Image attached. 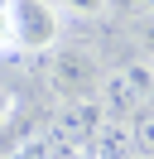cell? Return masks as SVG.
<instances>
[{
    "instance_id": "cell-7",
    "label": "cell",
    "mask_w": 154,
    "mask_h": 159,
    "mask_svg": "<svg viewBox=\"0 0 154 159\" xmlns=\"http://www.w3.org/2000/svg\"><path fill=\"white\" fill-rule=\"evenodd\" d=\"M10 116H15V92H10L5 82H0V125H5Z\"/></svg>"
},
{
    "instance_id": "cell-1",
    "label": "cell",
    "mask_w": 154,
    "mask_h": 159,
    "mask_svg": "<svg viewBox=\"0 0 154 159\" xmlns=\"http://www.w3.org/2000/svg\"><path fill=\"white\" fill-rule=\"evenodd\" d=\"M10 20H15V43L29 53H53L63 10L53 0H10Z\"/></svg>"
},
{
    "instance_id": "cell-2",
    "label": "cell",
    "mask_w": 154,
    "mask_h": 159,
    "mask_svg": "<svg viewBox=\"0 0 154 159\" xmlns=\"http://www.w3.org/2000/svg\"><path fill=\"white\" fill-rule=\"evenodd\" d=\"M96 92H101V106L111 111V116H135V111H144L154 101V72L144 68V63H130V68L101 77Z\"/></svg>"
},
{
    "instance_id": "cell-6",
    "label": "cell",
    "mask_w": 154,
    "mask_h": 159,
    "mask_svg": "<svg viewBox=\"0 0 154 159\" xmlns=\"http://www.w3.org/2000/svg\"><path fill=\"white\" fill-rule=\"evenodd\" d=\"M5 53H19L15 43V20H10V0H0V58Z\"/></svg>"
},
{
    "instance_id": "cell-5",
    "label": "cell",
    "mask_w": 154,
    "mask_h": 159,
    "mask_svg": "<svg viewBox=\"0 0 154 159\" xmlns=\"http://www.w3.org/2000/svg\"><path fill=\"white\" fill-rule=\"evenodd\" d=\"M106 5L111 0H58V10L72 20H96V15H106Z\"/></svg>"
},
{
    "instance_id": "cell-3",
    "label": "cell",
    "mask_w": 154,
    "mask_h": 159,
    "mask_svg": "<svg viewBox=\"0 0 154 159\" xmlns=\"http://www.w3.org/2000/svg\"><path fill=\"white\" fill-rule=\"evenodd\" d=\"M53 82H58L72 101H92V92L101 87V72L92 68V58H87V53L58 48V53H53Z\"/></svg>"
},
{
    "instance_id": "cell-4",
    "label": "cell",
    "mask_w": 154,
    "mask_h": 159,
    "mask_svg": "<svg viewBox=\"0 0 154 159\" xmlns=\"http://www.w3.org/2000/svg\"><path fill=\"white\" fill-rule=\"evenodd\" d=\"M125 130H130V145H140V149H144V159H154V111H149V106L135 111Z\"/></svg>"
}]
</instances>
